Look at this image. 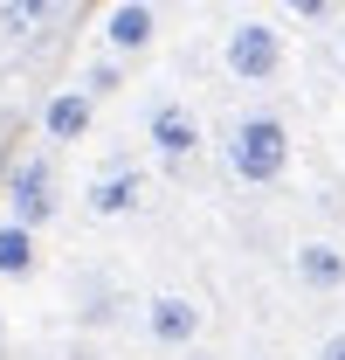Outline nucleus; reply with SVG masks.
Masks as SVG:
<instances>
[{
    "instance_id": "4468645a",
    "label": "nucleus",
    "mask_w": 345,
    "mask_h": 360,
    "mask_svg": "<svg viewBox=\"0 0 345 360\" xmlns=\"http://www.w3.org/2000/svg\"><path fill=\"white\" fill-rule=\"evenodd\" d=\"M318 360H345V326H339V333H325V340H318Z\"/></svg>"
},
{
    "instance_id": "f8f14e48",
    "label": "nucleus",
    "mask_w": 345,
    "mask_h": 360,
    "mask_svg": "<svg viewBox=\"0 0 345 360\" xmlns=\"http://www.w3.org/2000/svg\"><path fill=\"white\" fill-rule=\"evenodd\" d=\"M125 63H131V56H118V49H111L104 63H90V70H83V90H90V97H111V90L125 84Z\"/></svg>"
},
{
    "instance_id": "39448f33",
    "label": "nucleus",
    "mask_w": 345,
    "mask_h": 360,
    "mask_svg": "<svg viewBox=\"0 0 345 360\" xmlns=\"http://www.w3.org/2000/svg\"><path fill=\"white\" fill-rule=\"evenodd\" d=\"M145 139H152V153H159L166 167H187V160L201 153V118H194L180 97H159V104L145 111Z\"/></svg>"
},
{
    "instance_id": "2eb2a0df",
    "label": "nucleus",
    "mask_w": 345,
    "mask_h": 360,
    "mask_svg": "<svg viewBox=\"0 0 345 360\" xmlns=\"http://www.w3.org/2000/svg\"><path fill=\"white\" fill-rule=\"evenodd\" d=\"M339 63H345V42H339Z\"/></svg>"
},
{
    "instance_id": "f257e3e1",
    "label": "nucleus",
    "mask_w": 345,
    "mask_h": 360,
    "mask_svg": "<svg viewBox=\"0 0 345 360\" xmlns=\"http://www.w3.org/2000/svg\"><path fill=\"white\" fill-rule=\"evenodd\" d=\"M221 167L228 180H242V187H269V180L290 174V125L276 118V111H249V118H235L228 139H221Z\"/></svg>"
},
{
    "instance_id": "0eeeda50",
    "label": "nucleus",
    "mask_w": 345,
    "mask_h": 360,
    "mask_svg": "<svg viewBox=\"0 0 345 360\" xmlns=\"http://www.w3.org/2000/svg\"><path fill=\"white\" fill-rule=\"evenodd\" d=\"M290 277H297L304 291H345V250L325 243V236H311V243L290 250Z\"/></svg>"
},
{
    "instance_id": "20e7f679",
    "label": "nucleus",
    "mask_w": 345,
    "mask_h": 360,
    "mask_svg": "<svg viewBox=\"0 0 345 360\" xmlns=\"http://www.w3.org/2000/svg\"><path fill=\"white\" fill-rule=\"evenodd\" d=\"M145 340L166 347V354H187V347L201 340V305H194L187 291H152V298H145Z\"/></svg>"
},
{
    "instance_id": "1a4fd4ad",
    "label": "nucleus",
    "mask_w": 345,
    "mask_h": 360,
    "mask_svg": "<svg viewBox=\"0 0 345 360\" xmlns=\"http://www.w3.org/2000/svg\"><path fill=\"white\" fill-rule=\"evenodd\" d=\"M104 49L145 56V49H152V7H145V0H118V7L104 14Z\"/></svg>"
},
{
    "instance_id": "ddd939ff",
    "label": "nucleus",
    "mask_w": 345,
    "mask_h": 360,
    "mask_svg": "<svg viewBox=\"0 0 345 360\" xmlns=\"http://www.w3.org/2000/svg\"><path fill=\"white\" fill-rule=\"evenodd\" d=\"M283 7H290V14H297V21H325V14H332V7H339V0H283Z\"/></svg>"
},
{
    "instance_id": "9d476101",
    "label": "nucleus",
    "mask_w": 345,
    "mask_h": 360,
    "mask_svg": "<svg viewBox=\"0 0 345 360\" xmlns=\"http://www.w3.org/2000/svg\"><path fill=\"white\" fill-rule=\"evenodd\" d=\"M35 270V229L21 215H0V277H28Z\"/></svg>"
},
{
    "instance_id": "9b49d317",
    "label": "nucleus",
    "mask_w": 345,
    "mask_h": 360,
    "mask_svg": "<svg viewBox=\"0 0 345 360\" xmlns=\"http://www.w3.org/2000/svg\"><path fill=\"white\" fill-rule=\"evenodd\" d=\"M48 14H55V0H0V35L7 42H28Z\"/></svg>"
},
{
    "instance_id": "f03ea898",
    "label": "nucleus",
    "mask_w": 345,
    "mask_h": 360,
    "mask_svg": "<svg viewBox=\"0 0 345 360\" xmlns=\"http://www.w3.org/2000/svg\"><path fill=\"white\" fill-rule=\"evenodd\" d=\"M221 70H228L235 84H276V70H283V35H276L269 21H235L228 42H221Z\"/></svg>"
},
{
    "instance_id": "7ed1b4c3",
    "label": "nucleus",
    "mask_w": 345,
    "mask_h": 360,
    "mask_svg": "<svg viewBox=\"0 0 345 360\" xmlns=\"http://www.w3.org/2000/svg\"><path fill=\"white\" fill-rule=\"evenodd\" d=\"M7 215H21L28 229L55 222V167H48V153H28V160L7 174Z\"/></svg>"
},
{
    "instance_id": "423d86ee",
    "label": "nucleus",
    "mask_w": 345,
    "mask_h": 360,
    "mask_svg": "<svg viewBox=\"0 0 345 360\" xmlns=\"http://www.w3.org/2000/svg\"><path fill=\"white\" fill-rule=\"evenodd\" d=\"M145 201V174L131 167V160H111V167H97V180L83 187V208L97 215V222H118V215H131Z\"/></svg>"
},
{
    "instance_id": "6e6552de",
    "label": "nucleus",
    "mask_w": 345,
    "mask_h": 360,
    "mask_svg": "<svg viewBox=\"0 0 345 360\" xmlns=\"http://www.w3.org/2000/svg\"><path fill=\"white\" fill-rule=\"evenodd\" d=\"M90 104H97V97H90L83 84H76V90H55V97L42 104V132H48V146H76V139L90 132Z\"/></svg>"
}]
</instances>
